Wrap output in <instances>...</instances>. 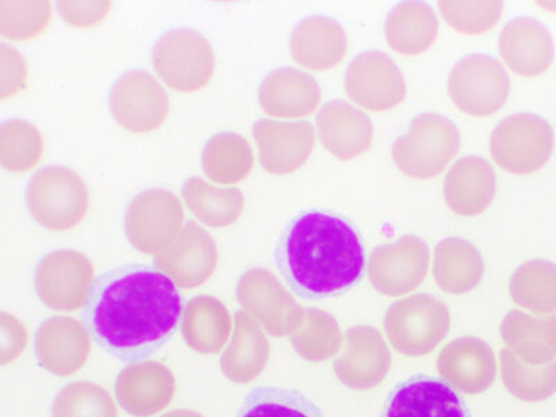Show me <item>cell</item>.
<instances>
[{"label":"cell","instance_id":"5b68a950","mask_svg":"<svg viewBox=\"0 0 556 417\" xmlns=\"http://www.w3.org/2000/svg\"><path fill=\"white\" fill-rule=\"evenodd\" d=\"M153 67L174 91L190 93L206 88L215 73V53L201 33L172 29L163 35L152 53Z\"/></svg>","mask_w":556,"mask_h":417},{"label":"cell","instance_id":"f1b7e54d","mask_svg":"<svg viewBox=\"0 0 556 417\" xmlns=\"http://www.w3.org/2000/svg\"><path fill=\"white\" fill-rule=\"evenodd\" d=\"M483 276V260L478 250L460 238L441 241L434 252V277L451 294L471 290Z\"/></svg>","mask_w":556,"mask_h":417},{"label":"cell","instance_id":"83f0119b","mask_svg":"<svg viewBox=\"0 0 556 417\" xmlns=\"http://www.w3.org/2000/svg\"><path fill=\"white\" fill-rule=\"evenodd\" d=\"M181 195L192 215L211 228L235 225L243 212V195L236 187H217L201 177L184 182Z\"/></svg>","mask_w":556,"mask_h":417},{"label":"cell","instance_id":"e575fe53","mask_svg":"<svg viewBox=\"0 0 556 417\" xmlns=\"http://www.w3.org/2000/svg\"><path fill=\"white\" fill-rule=\"evenodd\" d=\"M51 2H0V34L12 41H29L47 31Z\"/></svg>","mask_w":556,"mask_h":417},{"label":"cell","instance_id":"8fae6325","mask_svg":"<svg viewBox=\"0 0 556 417\" xmlns=\"http://www.w3.org/2000/svg\"><path fill=\"white\" fill-rule=\"evenodd\" d=\"M237 300L271 336H286L296 330L304 319V312L294 298L265 269L243 273L237 285Z\"/></svg>","mask_w":556,"mask_h":417},{"label":"cell","instance_id":"603a6c76","mask_svg":"<svg viewBox=\"0 0 556 417\" xmlns=\"http://www.w3.org/2000/svg\"><path fill=\"white\" fill-rule=\"evenodd\" d=\"M495 173L489 162L478 156L460 159L446 174L444 198L455 215H481L494 200Z\"/></svg>","mask_w":556,"mask_h":417},{"label":"cell","instance_id":"ba28073f","mask_svg":"<svg viewBox=\"0 0 556 417\" xmlns=\"http://www.w3.org/2000/svg\"><path fill=\"white\" fill-rule=\"evenodd\" d=\"M182 203L163 188L139 193L127 207L124 228L131 245L147 255H157L184 228Z\"/></svg>","mask_w":556,"mask_h":417},{"label":"cell","instance_id":"52a82bcc","mask_svg":"<svg viewBox=\"0 0 556 417\" xmlns=\"http://www.w3.org/2000/svg\"><path fill=\"white\" fill-rule=\"evenodd\" d=\"M510 81L503 64L486 54H470L456 63L448 78L451 101L471 117L491 116L503 109Z\"/></svg>","mask_w":556,"mask_h":417},{"label":"cell","instance_id":"5bb4252c","mask_svg":"<svg viewBox=\"0 0 556 417\" xmlns=\"http://www.w3.org/2000/svg\"><path fill=\"white\" fill-rule=\"evenodd\" d=\"M157 269L165 271L178 287L192 290L201 287L217 269L218 252L212 236L190 222L170 245L153 260Z\"/></svg>","mask_w":556,"mask_h":417},{"label":"cell","instance_id":"f35d334b","mask_svg":"<svg viewBox=\"0 0 556 417\" xmlns=\"http://www.w3.org/2000/svg\"><path fill=\"white\" fill-rule=\"evenodd\" d=\"M113 3L109 0L99 2H59V14L74 28H92L102 24L111 13Z\"/></svg>","mask_w":556,"mask_h":417},{"label":"cell","instance_id":"e0dca14e","mask_svg":"<svg viewBox=\"0 0 556 417\" xmlns=\"http://www.w3.org/2000/svg\"><path fill=\"white\" fill-rule=\"evenodd\" d=\"M91 340L83 323L73 317H51L42 323L35 337L38 365L54 376H72L87 364Z\"/></svg>","mask_w":556,"mask_h":417},{"label":"cell","instance_id":"d590c367","mask_svg":"<svg viewBox=\"0 0 556 417\" xmlns=\"http://www.w3.org/2000/svg\"><path fill=\"white\" fill-rule=\"evenodd\" d=\"M505 325L528 345L533 364H544L556 356V315L533 317L521 312L509 313Z\"/></svg>","mask_w":556,"mask_h":417},{"label":"cell","instance_id":"1f68e13d","mask_svg":"<svg viewBox=\"0 0 556 417\" xmlns=\"http://www.w3.org/2000/svg\"><path fill=\"white\" fill-rule=\"evenodd\" d=\"M237 417H323L319 406L296 390L260 387L252 390Z\"/></svg>","mask_w":556,"mask_h":417},{"label":"cell","instance_id":"d6a6232c","mask_svg":"<svg viewBox=\"0 0 556 417\" xmlns=\"http://www.w3.org/2000/svg\"><path fill=\"white\" fill-rule=\"evenodd\" d=\"M41 132L26 121H9L0 128V163L12 173L33 170L41 162Z\"/></svg>","mask_w":556,"mask_h":417},{"label":"cell","instance_id":"7a4b0ae2","mask_svg":"<svg viewBox=\"0 0 556 417\" xmlns=\"http://www.w3.org/2000/svg\"><path fill=\"white\" fill-rule=\"evenodd\" d=\"M276 263L295 295L317 301L357 285L366 261L354 227L331 213L309 211L292 218L281 232Z\"/></svg>","mask_w":556,"mask_h":417},{"label":"cell","instance_id":"9a60e30c","mask_svg":"<svg viewBox=\"0 0 556 417\" xmlns=\"http://www.w3.org/2000/svg\"><path fill=\"white\" fill-rule=\"evenodd\" d=\"M429 262V247L420 238L402 237L371 252L370 280L382 294H406L424 281Z\"/></svg>","mask_w":556,"mask_h":417},{"label":"cell","instance_id":"4dcf8cb0","mask_svg":"<svg viewBox=\"0 0 556 417\" xmlns=\"http://www.w3.org/2000/svg\"><path fill=\"white\" fill-rule=\"evenodd\" d=\"M510 294L516 304L530 311H556V265L548 261L525 263L514 273Z\"/></svg>","mask_w":556,"mask_h":417},{"label":"cell","instance_id":"277c9868","mask_svg":"<svg viewBox=\"0 0 556 417\" xmlns=\"http://www.w3.org/2000/svg\"><path fill=\"white\" fill-rule=\"evenodd\" d=\"M27 206L34 220L48 230H72L87 216V184L67 167H43L29 180Z\"/></svg>","mask_w":556,"mask_h":417},{"label":"cell","instance_id":"836d02e7","mask_svg":"<svg viewBox=\"0 0 556 417\" xmlns=\"http://www.w3.org/2000/svg\"><path fill=\"white\" fill-rule=\"evenodd\" d=\"M52 417H118L116 404L103 387L77 381L64 387L52 404Z\"/></svg>","mask_w":556,"mask_h":417},{"label":"cell","instance_id":"484cf974","mask_svg":"<svg viewBox=\"0 0 556 417\" xmlns=\"http://www.w3.org/2000/svg\"><path fill=\"white\" fill-rule=\"evenodd\" d=\"M231 331L230 312L217 298L195 296L184 307L181 334L191 350L203 355L218 354L230 341Z\"/></svg>","mask_w":556,"mask_h":417},{"label":"cell","instance_id":"74e56055","mask_svg":"<svg viewBox=\"0 0 556 417\" xmlns=\"http://www.w3.org/2000/svg\"><path fill=\"white\" fill-rule=\"evenodd\" d=\"M27 62L16 49L0 47V99L16 97L27 87Z\"/></svg>","mask_w":556,"mask_h":417},{"label":"cell","instance_id":"4316f807","mask_svg":"<svg viewBox=\"0 0 556 417\" xmlns=\"http://www.w3.org/2000/svg\"><path fill=\"white\" fill-rule=\"evenodd\" d=\"M384 33L392 51L416 56L433 47L439 34V18L425 3H402L387 17Z\"/></svg>","mask_w":556,"mask_h":417},{"label":"cell","instance_id":"2e32d148","mask_svg":"<svg viewBox=\"0 0 556 417\" xmlns=\"http://www.w3.org/2000/svg\"><path fill=\"white\" fill-rule=\"evenodd\" d=\"M252 134L262 167L276 176L300 170L315 148V130L307 122L262 118L253 126Z\"/></svg>","mask_w":556,"mask_h":417},{"label":"cell","instance_id":"8992f818","mask_svg":"<svg viewBox=\"0 0 556 417\" xmlns=\"http://www.w3.org/2000/svg\"><path fill=\"white\" fill-rule=\"evenodd\" d=\"M554 143L553 128L543 117L515 114L495 127L490 142L491 157L504 170L523 176L545 166Z\"/></svg>","mask_w":556,"mask_h":417},{"label":"cell","instance_id":"6da1fadb","mask_svg":"<svg viewBox=\"0 0 556 417\" xmlns=\"http://www.w3.org/2000/svg\"><path fill=\"white\" fill-rule=\"evenodd\" d=\"M184 307L178 286L165 271L127 265L96 278L83 319L89 336L109 355L138 362L172 339Z\"/></svg>","mask_w":556,"mask_h":417},{"label":"cell","instance_id":"f546056e","mask_svg":"<svg viewBox=\"0 0 556 417\" xmlns=\"http://www.w3.org/2000/svg\"><path fill=\"white\" fill-rule=\"evenodd\" d=\"M253 152L250 142L235 132L216 134L202 152V167L208 180L222 186L245 180L252 170Z\"/></svg>","mask_w":556,"mask_h":417},{"label":"cell","instance_id":"ac0fdd59","mask_svg":"<svg viewBox=\"0 0 556 417\" xmlns=\"http://www.w3.org/2000/svg\"><path fill=\"white\" fill-rule=\"evenodd\" d=\"M114 391L118 405L128 415L151 417L170 405L176 380L172 370L161 362H137L121 371Z\"/></svg>","mask_w":556,"mask_h":417},{"label":"cell","instance_id":"d4e9b609","mask_svg":"<svg viewBox=\"0 0 556 417\" xmlns=\"http://www.w3.org/2000/svg\"><path fill=\"white\" fill-rule=\"evenodd\" d=\"M269 355V340L260 323L250 313L238 311L235 331L222 355L223 375L236 384H247L262 374Z\"/></svg>","mask_w":556,"mask_h":417},{"label":"cell","instance_id":"ab89813d","mask_svg":"<svg viewBox=\"0 0 556 417\" xmlns=\"http://www.w3.org/2000/svg\"><path fill=\"white\" fill-rule=\"evenodd\" d=\"M0 331H2L0 364L4 366L16 361L23 354L26 350L28 334L26 326L17 317L9 315L7 312L0 315Z\"/></svg>","mask_w":556,"mask_h":417},{"label":"cell","instance_id":"30bf717a","mask_svg":"<svg viewBox=\"0 0 556 417\" xmlns=\"http://www.w3.org/2000/svg\"><path fill=\"white\" fill-rule=\"evenodd\" d=\"M109 103L114 121L134 134L157 130L170 112L166 89L141 70L128 72L114 83Z\"/></svg>","mask_w":556,"mask_h":417},{"label":"cell","instance_id":"60d3db41","mask_svg":"<svg viewBox=\"0 0 556 417\" xmlns=\"http://www.w3.org/2000/svg\"><path fill=\"white\" fill-rule=\"evenodd\" d=\"M159 417H205L201 414H198L195 410L180 409V410H172L166 415H162Z\"/></svg>","mask_w":556,"mask_h":417},{"label":"cell","instance_id":"d6986e66","mask_svg":"<svg viewBox=\"0 0 556 417\" xmlns=\"http://www.w3.org/2000/svg\"><path fill=\"white\" fill-rule=\"evenodd\" d=\"M500 56L520 77H539L554 62L553 35L543 23L519 17L506 24L500 35Z\"/></svg>","mask_w":556,"mask_h":417},{"label":"cell","instance_id":"8d00e7d4","mask_svg":"<svg viewBox=\"0 0 556 417\" xmlns=\"http://www.w3.org/2000/svg\"><path fill=\"white\" fill-rule=\"evenodd\" d=\"M439 4L441 16L445 22L455 31L469 35V37H478V35L494 28L504 10V3L500 0H489V2L443 0Z\"/></svg>","mask_w":556,"mask_h":417},{"label":"cell","instance_id":"3957f363","mask_svg":"<svg viewBox=\"0 0 556 417\" xmlns=\"http://www.w3.org/2000/svg\"><path fill=\"white\" fill-rule=\"evenodd\" d=\"M460 148L455 124L435 113L417 116L392 147L395 166L405 176L427 180L440 176Z\"/></svg>","mask_w":556,"mask_h":417},{"label":"cell","instance_id":"ffe728a7","mask_svg":"<svg viewBox=\"0 0 556 417\" xmlns=\"http://www.w3.org/2000/svg\"><path fill=\"white\" fill-rule=\"evenodd\" d=\"M321 91L311 74L298 68H278L263 79L260 88V103L263 112L270 117H307L319 108Z\"/></svg>","mask_w":556,"mask_h":417},{"label":"cell","instance_id":"4fadbf2b","mask_svg":"<svg viewBox=\"0 0 556 417\" xmlns=\"http://www.w3.org/2000/svg\"><path fill=\"white\" fill-rule=\"evenodd\" d=\"M381 417H471V414L448 381L415 375L390 392Z\"/></svg>","mask_w":556,"mask_h":417},{"label":"cell","instance_id":"9c48e42d","mask_svg":"<svg viewBox=\"0 0 556 417\" xmlns=\"http://www.w3.org/2000/svg\"><path fill=\"white\" fill-rule=\"evenodd\" d=\"M93 281L92 262L77 251L51 252L35 270V290L39 300L59 312H74L86 306Z\"/></svg>","mask_w":556,"mask_h":417},{"label":"cell","instance_id":"7402d4cb","mask_svg":"<svg viewBox=\"0 0 556 417\" xmlns=\"http://www.w3.org/2000/svg\"><path fill=\"white\" fill-rule=\"evenodd\" d=\"M348 38L344 28L329 17L302 20L291 35L292 58L312 72H326L339 66L344 59Z\"/></svg>","mask_w":556,"mask_h":417},{"label":"cell","instance_id":"cb8c5ba5","mask_svg":"<svg viewBox=\"0 0 556 417\" xmlns=\"http://www.w3.org/2000/svg\"><path fill=\"white\" fill-rule=\"evenodd\" d=\"M387 332L395 346L404 340L439 342L450 327V312L443 302L417 294L396 302L387 312Z\"/></svg>","mask_w":556,"mask_h":417},{"label":"cell","instance_id":"44dd1931","mask_svg":"<svg viewBox=\"0 0 556 417\" xmlns=\"http://www.w3.org/2000/svg\"><path fill=\"white\" fill-rule=\"evenodd\" d=\"M323 147L342 162L352 161L370 148L374 123L367 114L344 101L327 103L316 118Z\"/></svg>","mask_w":556,"mask_h":417},{"label":"cell","instance_id":"7c38bea8","mask_svg":"<svg viewBox=\"0 0 556 417\" xmlns=\"http://www.w3.org/2000/svg\"><path fill=\"white\" fill-rule=\"evenodd\" d=\"M345 91L357 106L386 112L404 102L406 84L387 54L369 51L356 56L346 68Z\"/></svg>","mask_w":556,"mask_h":417}]
</instances>
